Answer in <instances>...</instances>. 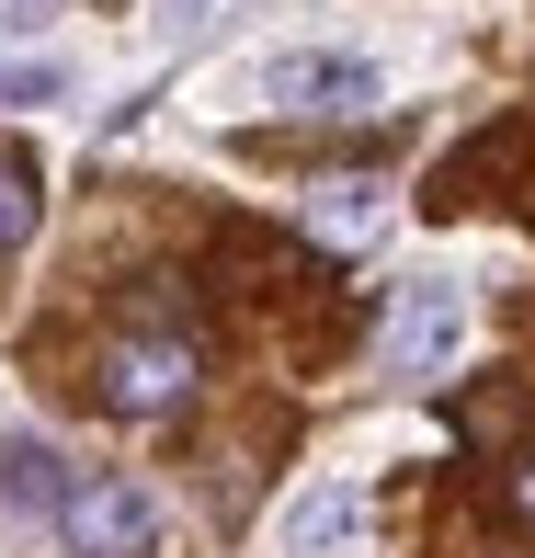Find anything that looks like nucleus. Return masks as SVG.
Returning <instances> with one entry per match:
<instances>
[{"mask_svg":"<svg viewBox=\"0 0 535 558\" xmlns=\"http://www.w3.org/2000/svg\"><path fill=\"white\" fill-rule=\"evenodd\" d=\"M263 104L273 114H376L388 81L365 58H342V46H285V58H263Z\"/></svg>","mask_w":535,"mask_h":558,"instance_id":"f257e3e1","label":"nucleus"},{"mask_svg":"<svg viewBox=\"0 0 535 558\" xmlns=\"http://www.w3.org/2000/svg\"><path fill=\"white\" fill-rule=\"evenodd\" d=\"M58 536L81 547V558H148V547H160V501L125 490V478H69Z\"/></svg>","mask_w":535,"mask_h":558,"instance_id":"f03ea898","label":"nucleus"},{"mask_svg":"<svg viewBox=\"0 0 535 558\" xmlns=\"http://www.w3.org/2000/svg\"><path fill=\"white\" fill-rule=\"evenodd\" d=\"M467 331H478L467 286H411V296L388 308V365H399V376H445L455 353H467Z\"/></svg>","mask_w":535,"mask_h":558,"instance_id":"7ed1b4c3","label":"nucleus"},{"mask_svg":"<svg viewBox=\"0 0 535 558\" xmlns=\"http://www.w3.org/2000/svg\"><path fill=\"white\" fill-rule=\"evenodd\" d=\"M104 411L125 422H160V411H183V388H194V342H104Z\"/></svg>","mask_w":535,"mask_h":558,"instance_id":"20e7f679","label":"nucleus"},{"mask_svg":"<svg viewBox=\"0 0 535 558\" xmlns=\"http://www.w3.org/2000/svg\"><path fill=\"white\" fill-rule=\"evenodd\" d=\"M342 547H365V490L353 478H308L273 513V558H342Z\"/></svg>","mask_w":535,"mask_h":558,"instance_id":"39448f33","label":"nucleus"},{"mask_svg":"<svg viewBox=\"0 0 535 558\" xmlns=\"http://www.w3.org/2000/svg\"><path fill=\"white\" fill-rule=\"evenodd\" d=\"M0 490H12L23 513H58V501H69L58 445H46V434H0Z\"/></svg>","mask_w":535,"mask_h":558,"instance_id":"423d86ee","label":"nucleus"},{"mask_svg":"<svg viewBox=\"0 0 535 558\" xmlns=\"http://www.w3.org/2000/svg\"><path fill=\"white\" fill-rule=\"evenodd\" d=\"M308 228L319 240H376V228H388V194L353 183V171H330V183H308Z\"/></svg>","mask_w":535,"mask_h":558,"instance_id":"0eeeda50","label":"nucleus"},{"mask_svg":"<svg viewBox=\"0 0 535 558\" xmlns=\"http://www.w3.org/2000/svg\"><path fill=\"white\" fill-rule=\"evenodd\" d=\"M35 104H69V69L58 58H0V114H35Z\"/></svg>","mask_w":535,"mask_h":558,"instance_id":"6e6552de","label":"nucleus"},{"mask_svg":"<svg viewBox=\"0 0 535 558\" xmlns=\"http://www.w3.org/2000/svg\"><path fill=\"white\" fill-rule=\"evenodd\" d=\"M23 240H35V171L0 160V251H23Z\"/></svg>","mask_w":535,"mask_h":558,"instance_id":"1a4fd4ad","label":"nucleus"},{"mask_svg":"<svg viewBox=\"0 0 535 558\" xmlns=\"http://www.w3.org/2000/svg\"><path fill=\"white\" fill-rule=\"evenodd\" d=\"M217 23V0H160V46H183V35H206Z\"/></svg>","mask_w":535,"mask_h":558,"instance_id":"9d476101","label":"nucleus"},{"mask_svg":"<svg viewBox=\"0 0 535 558\" xmlns=\"http://www.w3.org/2000/svg\"><path fill=\"white\" fill-rule=\"evenodd\" d=\"M513 513L535 524V456H524V468H513Z\"/></svg>","mask_w":535,"mask_h":558,"instance_id":"9b49d317","label":"nucleus"},{"mask_svg":"<svg viewBox=\"0 0 535 558\" xmlns=\"http://www.w3.org/2000/svg\"><path fill=\"white\" fill-rule=\"evenodd\" d=\"M12 12H23V0H12Z\"/></svg>","mask_w":535,"mask_h":558,"instance_id":"f8f14e48","label":"nucleus"}]
</instances>
